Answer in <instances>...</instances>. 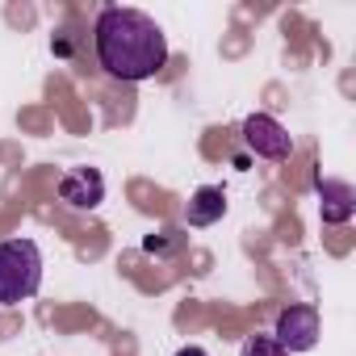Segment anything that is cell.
<instances>
[{
	"label": "cell",
	"instance_id": "cell-8",
	"mask_svg": "<svg viewBox=\"0 0 356 356\" xmlns=\"http://www.w3.org/2000/svg\"><path fill=\"white\" fill-rule=\"evenodd\" d=\"M239 356H289L273 335H248L243 339V348H239Z\"/></svg>",
	"mask_w": 356,
	"mask_h": 356
},
{
	"label": "cell",
	"instance_id": "cell-3",
	"mask_svg": "<svg viewBox=\"0 0 356 356\" xmlns=\"http://www.w3.org/2000/svg\"><path fill=\"white\" fill-rule=\"evenodd\" d=\"M273 339H277L285 352H310V348L318 343V310H314V306H285V310L277 314Z\"/></svg>",
	"mask_w": 356,
	"mask_h": 356
},
{
	"label": "cell",
	"instance_id": "cell-5",
	"mask_svg": "<svg viewBox=\"0 0 356 356\" xmlns=\"http://www.w3.org/2000/svg\"><path fill=\"white\" fill-rule=\"evenodd\" d=\"M59 202L72 210H97L105 202V176L97 168H72L59 181Z\"/></svg>",
	"mask_w": 356,
	"mask_h": 356
},
{
	"label": "cell",
	"instance_id": "cell-9",
	"mask_svg": "<svg viewBox=\"0 0 356 356\" xmlns=\"http://www.w3.org/2000/svg\"><path fill=\"white\" fill-rule=\"evenodd\" d=\"M176 356H206V348H197V343H189V348H181Z\"/></svg>",
	"mask_w": 356,
	"mask_h": 356
},
{
	"label": "cell",
	"instance_id": "cell-4",
	"mask_svg": "<svg viewBox=\"0 0 356 356\" xmlns=\"http://www.w3.org/2000/svg\"><path fill=\"white\" fill-rule=\"evenodd\" d=\"M243 143H248L260 159H289V155H293V138H289V130H285L277 118H268V113H252V118H243Z\"/></svg>",
	"mask_w": 356,
	"mask_h": 356
},
{
	"label": "cell",
	"instance_id": "cell-1",
	"mask_svg": "<svg viewBox=\"0 0 356 356\" xmlns=\"http://www.w3.org/2000/svg\"><path fill=\"white\" fill-rule=\"evenodd\" d=\"M92 47H97V63L126 84L151 80L168 63V38L155 26V17H147L143 9H122V5L105 9L97 17Z\"/></svg>",
	"mask_w": 356,
	"mask_h": 356
},
{
	"label": "cell",
	"instance_id": "cell-7",
	"mask_svg": "<svg viewBox=\"0 0 356 356\" xmlns=\"http://www.w3.org/2000/svg\"><path fill=\"white\" fill-rule=\"evenodd\" d=\"M222 214H227V193L214 189V185H202V189L189 197V210H185L189 227H214Z\"/></svg>",
	"mask_w": 356,
	"mask_h": 356
},
{
	"label": "cell",
	"instance_id": "cell-6",
	"mask_svg": "<svg viewBox=\"0 0 356 356\" xmlns=\"http://www.w3.org/2000/svg\"><path fill=\"white\" fill-rule=\"evenodd\" d=\"M318 206H323V222L327 227H343L352 214H356V193L348 181H323L318 176Z\"/></svg>",
	"mask_w": 356,
	"mask_h": 356
},
{
	"label": "cell",
	"instance_id": "cell-2",
	"mask_svg": "<svg viewBox=\"0 0 356 356\" xmlns=\"http://www.w3.org/2000/svg\"><path fill=\"white\" fill-rule=\"evenodd\" d=\"M42 285V252L34 239H5L0 243V306H17L34 298Z\"/></svg>",
	"mask_w": 356,
	"mask_h": 356
}]
</instances>
